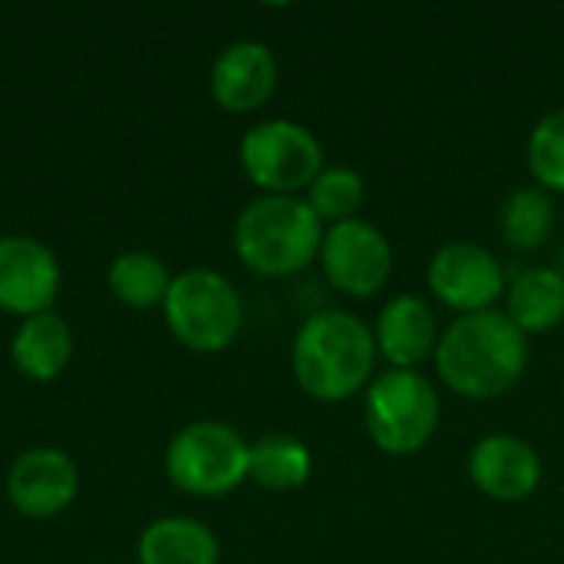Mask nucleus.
Wrapping results in <instances>:
<instances>
[{
    "label": "nucleus",
    "instance_id": "2",
    "mask_svg": "<svg viewBox=\"0 0 564 564\" xmlns=\"http://www.w3.org/2000/svg\"><path fill=\"white\" fill-rule=\"evenodd\" d=\"M377 357L373 327L337 307L311 314L291 344L294 380L311 400L321 403H344L370 387Z\"/></svg>",
    "mask_w": 564,
    "mask_h": 564
},
{
    "label": "nucleus",
    "instance_id": "9",
    "mask_svg": "<svg viewBox=\"0 0 564 564\" xmlns=\"http://www.w3.org/2000/svg\"><path fill=\"white\" fill-rule=\"evenodd\" d=\"M426 284L440 304L463 314L492 311L506 297V264L479 241H446L426 264Z\"/></svg>",
    "mask_w": 564,
    "mask_h": 564
},
{
    "label": "nucleus",
    "instance_id": "22",
    "mask_svg": "<svg viewBox=\"0 0 564 564\" xmlns=\"http://www.w3.org/2000/svg\"><path fill=\"white\" fill-rule=\"evenodd\" d=\"M525 162L539 188L564 192V106L545 112L525 142Z\"/></svg>",
    "mask_w": 564,
    "mask_h": 564
},
{
    "label": "nucleus",
    "instance_id": "4",
    "mask_svg": "<svg viewBox=\"0 0 564 564\" xmlns=\"http://www.w3.org/2000/svg\"><path fill=\"white\" fill-rule=\"evenodd\" d=\"M440 393L420 370H387L364 393V426L387 456H413L440 430Z\"/></svg>",
    "mask_w": 564,
    "mask_h": 564
},
{
    "label": "nucleus",
    "instance_id": "1",
    "mask_svg": "<svg viewBox=\"0 0 564 564\" xmlns=\"http://www.w3.org/2000/svg\"><path fill=\"white\" fill-rule=\"evenodd\" d=\"M440 380L466 400H496L509 393L529 367V337L506 311L456 317L436 347Z\"/></svg>",
    "mask_w": 564,
    "mask_h": 564
},
{
    "label": "nucleus",
    "instance_id": "3",
    "mask_svg": "<svg viewBox=\"0 0 564 564\" xmlns=\"http://www.w3.org/2000/svg\"><path fill=\"white\" fill-rule=\"evenodd\" d=\"M235 254L261 278H291L317 261L324 221L301 195H258L235 221Z\"/></svg>",
    "mask_w": 564,
    "mask_h": 564
},
{
    "label": "nucleus",
    "instance_id": "6",
    "mask_svg": "<svg viewBox=\"0 0 564 564\" xmlns=\"http://www.w3.org/2000/svg\"><path fill=\"white\" fill-rule=\"evenodd\" d=\"M251 446L221 420H198L178 430L165 449V473L175 489L202 499L228 496L248 479Z\"/></svg>",
    "mask_w": 564,
    "mask_h": 564
},
{
    "label": "nucleus",
    "instance_id": "23",
    "mask_svg": "<svg viewBox=\"0 0 564 564\" xmlns=\"http://www.w3.org/2000/svg\"><path fill=\"white\" fill-rule=\"evenodd\" d=\"M558 271H562V274H564V248H562V268H558Z\"/></svg>",
    "mask_w": 564,
    "mask_h": 564
},
{
    "label": "nucleus",
    "instance_id": "7",
    "mask_svg": "<svg viewBox=\"0 0 564 564\" xmlns=\"http://www.w3.org/2000/svg\"><path fill=\"white\" fill-rule=\"evenodd\" d=\"M245 175L264 195H297L324 172L321 139L294 119H264L238 145Z\"/></svg>",
    "mask_w": 564,
    "mask_h": 564
},
{
    "label": "nucleus",
    "instance_id": "15",
    "mask_svg": "<svg viewBox=\"0 0 564 564\" xmlns=\"http://www.w3.org/2000/svg\"><path fill=\"white\" fill-rule=\"evenodd\" d=\"M10 357L26 380L50 383L66 370L73 357V330L53 311L23 317L10 344Z\"/></svg>",
    "mask_w": 564,
    "mask_h": 564
},
{
    "label": "nucleus",
    "instance_id": "14",
    "mask_svg": "<svg viewBox=\"0 0 564 564\" xmlns=\"http://www.w3.org/2000/svg\"><path fill=\"white\" fill-rule=\"evenodd\" d=\"M373 340L390 370H416L433 360L440 347V324L430 301L416 294L390 297L373 324Z\"/></svg>",
    "mask_w": 564,
    "mask_h": 564
},
{
    "label": "nucleus",
    "instance_id": "19",
    "mask_svg": "<svg viewBox=\"0 0 564 564\" xmlns=\"http://www.w3.org/2000/svg\"><path fill=\"white\" fill-rule=\"evenodd\" d=\"M555 231V202L539 185H522L499 208V235L512 251H535Z\"/></svg>",
    "mask_w": 564,
    "mask_h": 564
},
{
    "label": "nucleus",
    "instance_id": "16",
    "mask_svg": "<svg viewBox=\"0 0 564 564\" xmlns=\"http://www.w3.org/2000/svg\"><path fill=\"white\" fill-rule=\"evenodd\" d=\"M509 321L529 334H549L564 324V274L558 268L535 264L519 271L506 288Z\"/></svg>",
    "mask_w": 564,
    "mask_h": 564
},
{
    "label": "nucleus",
    "instance_id": "20",
    "mask_svg": "<svg viewBox=\"0 0 564 564\" xmlns=\"http://www.w3.org/2000/svg\"><path fill=\"white\" fill-rule=\"evenodd\" d=\"M172 284V274L165 261L152 251H122L109 264V291L126 304V307H155L165 301Z\"/></svg>",
    "mask_w": 564,
    "mask_h": 564
},
{
    "label": "nucleus",
    "instance_id": "12",
    "mask_svg": "<svg viewBox=\"0 0 564 564\" xmlns=\"http://www.w3.org/2000/svg\"><path fill=\"white\" fill-rule=\"evenodd\" d=\"M469 479L492 502H522L542 486V456L522 436L489 433L469 449Z\"/></svg>",
    "mask_w": 564,
    "mask_h": 564
},
{
    "label": "nucleus",
    "instance_id": "17",
    "mask_svg": "<svg viewBox=\"0 0 564 564\" xmlns=\"http://www.w3.org/2000/svg\"><path fill=\"white\" fill-rule=\"evenodd\" d=\"M139 564H218V539L198 519L169 516L145 525Z\"/></svg>",
    "mask_w": 564,
    "mask_h": 564
},
{
    "label": "nucleus",
    "instance_id": "11",
    "mask_svg": "<svg viewBox=\"0 0 564 564\" xmlns=\"http://www.w3.org/2000/svg\"><path fill=\"white\" fill-rule=\"evenodd\" d=\"M79 492L76 463L53 446L26 449L7 473V499L26 519H53L73 506Z\"/></svg>",
    "mask_w": 564,
    "mask_h": 564
},
{
    "label": "nucleus",
    "instance_id": "18",
    "mask_svg": "<svg viewBox=\"0 0 564 564\" xmlns=\"http://www.w3.org/2000/svg\"><path fill=\"white\" fill-rule=\"evenodd\" d=\"M314 473V456L304 440L291 433H268L258 443H251L248 459V479L271 492H291L301 489Z\"/></svg>",
    "mask_w": 564,
    "mask_h": 564
},
{
    "label": "nucleus",
    "instance_id": "10",
    "mask_svg": "<svg viewBox=\"0 0 564 564\" xmlns=\"http://www.w3.org/2000/svg\"><path fill=\"white\" fill-rule=\"evenodd\" d=\"M59 291L56 254L30 235L0 238V311L33 317L53 307Z\"/></svg>",
    "mask_w": 564,
    "mask_h": 564
},
{
    "label": "nucleus",
    "instance_id": "8",
    "mask_svg": "<svg viewBox=\"0 0 564 564\" xmlns=\"http://www.w3.org/2000/svg\"><path fill=\"white\" fill-rule=\"evenodd\" d=\"M317 261L334 291L364 301L387 288L393 271V248L373 221L350 218L324 228Z\"/></svg>",
    "mask_w": 564,
    "mask_h": 564
},
{
    "label": "nucleus",
    "instance_id": "5",
    "mask_svg": "<svg viewBox=\"0 0 564 564\" xmlns=\"http://www.w3.org/2000/svg\"><path fill=\"white\" fill-rule=\"evenodd\" d=\"M162 311L175 340L195 354H218L231 347L245 321L241 294L212 268H192L172 278Z\"/></svg>",
    "mask_w": 564,
    "mask_h": 564
},
{
    "label": "nucleus",
    "instance_id": "21",
    "mask_svg": "<svg viewBox=\"0 0 564 564\" xmlns=\"http://www.w3.org/2000/svg\"><path fill=\"white\" fill-rule=\"evenodd\" d=\"M364 198H367V182L350 165H324V172L307 188V205L327 228L357 218Z\"/></svg>",
    "mask_w": 564,
    "mask_h": 564
},
{
    "label": "nucleus",
    "instance_id": "13",
    "mask_svg": "<svg viewBox=\"0 0 564 564\" xmlns=\"http://www.w3.org/2000/svg\"><path fill=\"white\" fill-rule=\"evenodd\" d=\"M212 99L225 112H254L278 89V59L261 40H235L228 43L208 73Z\"/></svg>",
    "mask_w": 564,
    "mask_h": 564
}]
</instances>
